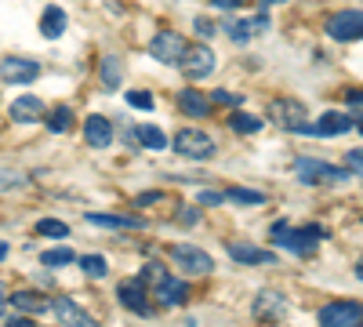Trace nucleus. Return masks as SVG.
<instances>
[{"mask_svg": "<svg viewBox=\"0 0 363 327\" xmlns=\"http://www.w3.org/2000/svg\"><path fill=\"white\" fill-rule=\"evenodd\" d=\"M294 174L301 178V182H309V186H320V182H349V167H335V164H327V160H313V157H301L294 160Z\"/></svg>", "mask_w": 363, "mask_h": 327, "instance_id": "obj_1", "label": "nucleus"}, {"mask_svg": "<svg viewBox=\"0 0 363 327\" xmlns=\"http://www.w3.org/2000/svg\"><path fill=\"white\" fill-rule=\"evenodd\" d=\"M171 262L186 277H207L211 270H215V258H211L203 248H193V244H174L171 248Z\"/></svg>", "mask_w": 363, "mask_h": 327, "instance_id": "obj_2", "label": "nucleus"}, {"mask_svg": "<svg viewBox=\"0 0 363 327\" xmlns=\"http://www.w3.org/2000/svg\"><path fill=\"white\" fill-rule=\"evenodd\" d=\"M174 153L189 157V160H207V157H215V138L196 128H182L174 135Z\"/></svg>", "mask_w": 363, "mask_h": 327, "instance_id": "obj_3", "label": "nucleus"}, {"mask_svg": "<svg viewBox=\"0 0 363 327\" xmlns=\"http://www.w3.org/2000/svg\"><path fill=\"white\" fill-rule=\"evenodd\" d=\"M178 70L186 73L189 80H203L215 73V51L207 44H196V48H186V55L178 58Z\"/></svg>", "mask_w": 363, "mask_h": 327, "instance_id": "obj_4", "label": "nucleus"}, {"mask_svg": "<svg viewBox=\"0 0 363 327\" xmlns=\"http://www.w3.org/2000/svg\"><path fill=\"white\" fill-rule=\"evenodd\" d=\"M323 327H359L363 323V306L359 302H330L320 309Z\"/></svg>", "mask_w": 363, "mask_h": 327, "instance_id": "obj_5", "label": "nucleus"}, {"mask_svg": "<svg viewBox=\"0 0 363 327\" xmlns=\"http://www.w3.org/2000/svg\"><path fill=\"white\" fill-rule=\"evenodd\" d=\"M149 55H153L157 62L178 66V58L186 55V40H182V33H171V29H164V33H157L153 40H149Z\"/></svg>", "mask_w": 363, "mask_h": 327, "instance_id": "obj_6", "label": "nucleus"}, {"mask_svg": "<svg viewBox=\"0 0 363 327\" xmlns=\"http://www.w3.org/2000/svg\"><path fill=\"white\" fill-rule=\"evenodd\" d=\"M320 240H323L320 226H301V229H291L287 236H277V248H287L291 255H309Z\"/></svg>", "mask_w": 363, "mask_h": 327, "instance_id": "obj_7", "label": "nucleus"}, {"mask_svg": "<svg viewBox=\"0 0 363 327\" xmlns=\"http://www.w3.org/2000/svg\"><path fill=\"white\" fill-rule=\"evenodd\" d=\"M327 33L335 40H363V11H338L327 18Z\"/></svg>", "mask_w": 363, "mask_h": 327, "instance_id": "obj_8", "label": "nucleus"}, {"mask_svg": "<svg viewBox=\"0 0 363 327\" xmlns=\"http://www.w3.org/2000/svg\"><path fill=\"white\" fill-rule=\"evenodd\" d=\"M40 77V62H33V58H4L0 62V80L4 84H29Z\"/></svg>", "mask_w": 363, "mask_h": 327, "instance_id": "obj_9", "label": "nucleus"}, {"mask_svg": "<svg viewBox=\"0 0 363 327\" xmlns=\"http://www.w3.org/2000/svg\"><path fill=\"white\" fill-rule=\"evenodd\" d=\"M349 128H356V116H345V113H323L320 124H298L294 131L301 135H345Z\"/></svg>", "mask_w": 363, "mask_h": 327, "instance_id": "obj_10", "label": "nucleus"}, {"mask_svg": "<svg viewBox=\"0 0 363 327\" xmlns=\"http://www.w3.org/2000/svg\"><path fill=\"white\" fill-rule=\"evenodd\" d=\"M116 294H120V302H124L131 313H138V316L153 313V306H149V287L142 280H124V284L116 287Z\"/></svg>", "mask_w": 363, "mask_h": 327, "instance_id": "obj_11", "label": "nucleus"}, {"mask_svg": "<svg viewBox=\"0 0 363 327\" xmlns=\"http://www.w3.org/2000/svg\"><path fill=\"white\" fill-rule=\"evenodd\" d=\"M84 138H87L91 150H109V142H113V124L106 121V116L91 113L87 121H84Z\"/></svg>", "mask_w": 363, "mask_h": 327, "instance_id": "obj_12", "label": "nucleus"}, {"mask_svg": "<svg viewBox=\"0 0 363 327\" xmlns=\"http://www.w3.org/2000/svg\"><path fill=\"white\" fill-rule=\"evenodd\" d=\"M229 258L240 262V265H272V262H277V251H265V248L236 240V244H229Z\"/></svg>", "mask_w": 363, "mask_h": 327, "instance_id": "obj_13", "label": "nucleus"}, {"mask_svg": "<svg viewBox=\"0 0 363 327\" xmlns=\"http://www.w3.org/2000/svg\"><path fill=\"white\" fill-rule=\"evenodd\" d=\"M269 116H272L277 124H284V128L294 131L301 121H306V106H301V102H291V99H277V102L269 106Z\"/></svg>", "mask_w": 363, "mask_h": 327, "instance_id": "obj_14", "label": "nucleus"}, {"mask_svg": "<svg viewBox=\"0 0 363 327\" xmlns=\"http://www.w3.org/2000/svg\"><path fill=\"white\" fill-rule=\"evenodd\" d=\"M51 313L58 316V323H69V327H95V320H91L73 299H55V302H51Z\"/></svg>", "mask_w": 363, "mask_h": 327, "instance_id": "obj_15", "label": "nucleus"}, {"mask_svg": "<svg viewBox=\"0 0 363 327\" xmlns=\"http://www.w3.org/2000/svg\"><path fill=\"white\" fill-rule=\"evenodd\" d=\"M153 291H157V302H160V306H182V302L189 299V287H186V280H174L171 273H167V277H164V280H160Z\"/></svg>", "mask_w": 363, "mask_h": 327, "instance_id": "obj_16", "label": "nucleus"}, {"mask_svg": "<svg viewBox=\"0 0 363 327\" xmlns=\"http://www.w3.org/2000/svg\"><path fill=\"white\" fill-rule=\"evenodd\" d=\"M265 29H269V18L258 15V18H251V22H225V37H229L233 44H247L255 33H265Z\"/></svg>", "mask_w": 363, "mask_h": 327, "instance_id": "obj_17", "label": "nucleus"}, {"mask_svg": "<svg viewBox=\"0 0 363 327\" xmlns=\"http://www.w3.org/2000/svg\"><path fill=\"white\" fill-rule=\"evenodd\" d=\"M284 313H287V302L277 291H262L255 299V316H262V320H280Z\"/></svg>", "mask_w": 363, "mask_h": 327, "instance_id": "obj_18", "label": "nucleus"}, {"mask_svg": "<svg viewBox=\"0 0 363 327\" xmlns=\"http://www.w3.org/2000/svg\"><path fill=\"white\" fill-rule=\"evenodd\" d=\"M178 109L200 121V116H207V109H211V99L203 92H196V87H186V92H178Z\"/></svg>", "mask_w": 363, "mask_h": 327, "instance_id": "obj_19", "label": "nucleus"}, {"mask_svg": "<svg viewBox=\"0 0 363 327\" xmlns=\"http://www.w3.org/2000/svg\"><path fill=\"white\" fill-rule=\"evenodd\" d=\"M40 116H44V102L37 95H22L11 106V121H18V124H33V121H40Z\"/></svg>", "mask_w": 363, "mask_h": 327, "instance_id": "obj_20", "label": "nucleus"}, {"mask_svg": "<svg viewBox=\"0 0 363 327\" xmlns=\"http://www.w3.org/2000/svg\"><path fill=\"white\" fill-rule=\"evenodd\" d=\"M66 11L58 8V4H51V8H44V15H40V33L48 37V40H55V37H62L66 33Z\"/></svg>", "mask_w": 363, "mask_h": 327, "instance_id": "obj_21", "label": "nucleus"}, {"mask_svg": "<svg viewBox=\"0 0 363 327\" xmlns=\"http://www.w3.org/2000/svg\"><path fill=\"white\" fill-rule=\"evenodd\" d=\"M11 306L22 309V313H44V309H51V302L40 299L37 291H15V294H11Z\"/></svg>", "mask_w": 363, "mask_h": 327, "instance_id": "obj_22", "label": "nucleus"}, {"mask_svg": "<svg viewBox=\"0 0 363 327\" xmlns=\"http://www.w3.org/2000/svg\"><path fill=\"white\" fill-rule=\"evenodd\" d=\"M91 226H106V229H142V218L131 215H87Z\"/></svg>", "mask_w": 363, "mask_h": 327, "instance_id": "obj_23", "label": "nucleus"}, {"mask_svg": "<svg viewBox=\"0 0 363 327\" xmlns=\"http://www.w3.org/2000/svg\"><path fill=\"white\" fill-rule=\"evenodd\" d=\"M229 128L240 135H255V131H262V121L251 113H229Z\"/></svg>", "mask_w": 363, "mask_h": 327, "instance_id": "obj_24", "label": "nucleus"}, {"mask_svg": "<svg viewBox=\"0 0 363 327\" xmlns=\"http://www.w3.org/2000/svg\"><path fill=\"white\" fill-rule=\"evenodd\" d=\"M120 80H124V70H120V62H116L113 55H106V58H102V84L109 87V92H116Z\"/></svg>", "mask_w": 363, "mask_h": 327, "instance_id": "obj_25", "label": "nucleus"}, {"mask_svg": "<svg viewBox=\"0 0 363 327\" xmlns=\"http://www.w3.org/2000/svg\"><path fill=\"white\" fill-rule=\"evenodd\" d=\"M69 128H73V109H69V106L55 109V113L48 116V131H55V135H66Z\"/></svg>", "mask_w": 363, "mask_h": 327, "instance_id": "obj_26", "label": "nucleus"}, {"mask_svg": "<svg viewBox=\"0 0 363 327\" xmlns=\"http://www.w3.org/2000/svg\"><path fill=\"white\" fill-rule=\"evenodd\" d=\"M80 270H84L91 280H102V277L109 273V265H106L102 255H84V258H80Z\"/></svg>", "mask_w": 363, "mask_h": 327, "instance_id": "obj_27", "label": "nucleus"}, {"mask_svg": "<svg viewBox=\"0 0 363 327\" xmlns=\"http://www.w3.org/2000/svg\"><path fill=\"white\" fill-rule=\"evenodd\" d=\"M138 142H142V145H149V150H164V145H167L164 131H160V128H153V124H142V128H138Z\"/></svg>", "mask_w": 363, "mask_h": 327, "instance_id": "obj_28", "label": "nucleus"}, {"mask_svg": "<svg viewBox=\"0 0 363 327\" xmlns=\"http://www.w3.org/2000/svg\"><path fill=\"white\" fill-rule=\"evenodd\" d=\"M73 258H77V255H73L69 248H51V251H44V255H40V262L48 265V270H58V265H69Z\"/></svg>", "mask_w": 363, "mask_h": 327, "instance_id": "obj_29", "label": "nucleus"}, {"mask_svg": "<svg viewBox=\"0 0 363 327\" xmlns=\"http://www.w3.org/2000/svg\"><path fill=\"white\" fill-rule=\"evenodd\" d=\"M26 186V174L15 171V167H0V193H8V189H22Z\"/></svg>", "mask_w": 363, "mask_h": 327, "instance_id": "obj_30", "label": "nucleus"}, {"mask_svg": "<svg viewBox=\"0 0 363 327\" xmlns=\"http://www.w3.org/2000/svg\"><path fill=\"white\" fill-rule=\"evenodd\" d=\"M37 233L40 236H55V240H58V236H69V226L58 222V218H40L37 222Z\"/></svg>", "mask_w": 363, "mask_h": 327, "instance_id": "obj_31", "label": "nucleus"}, {"mask_svg": "<svg viewBox=\"0 0 363 327\" xmlns=\"http://www.w3.org/2000/svg\"><path fill=\"white\" fill-rule=\"evenodd\" d=\"M164 277H167V270H164L160 262H145V270H142V284L145 287H157Z\"/></svg>", "mask_w": 363, "mask_h": 327, "instance_id": "obj_32", "label": "nucleus"}, {"mask_svg": "<svg viewBox=\"0 0 363 327\" xmlns=\"http://www.w3.org/2000/svg\"><path fill=\"white\" fill-rule=\"evenodd\" d=\"M225 200H233V204H265V196L255 193V189H229Z\"/></svg>", "mask_w": 363, "mask_h": 327, "instance_id": "obj_33", "label": "nucleus"}, {"mask_svg": "<svg viewBox=\"0 0 363 327\" xmlns=\"http://www.w3.org/2000/svg\"><path fill=\"white\" fill-rule=\"evenodd\" d=\"M128 102L135 109H153V95H149V92H128Z\"/></svg>", "mask_w": 363, "mask_h": 327, "instance_id": "obj_34", "label": "nucleus"}, {"mask_svg": "<svg viewBox=\"0 0 363 327\" xmlns=\"http://www.w3.org/2000/svg\"><path fill=\"white\" fill-rule=\"evenodd\" d=\"M345 167L363 174V150H345Z\"/></svg>", "mask_w": 363, "mask_h": 327, "instance_id": "obj_35", "label": "nucleus"}, {"mask_svg": "<svg viewBox=\"0 0 363 327\" xmlns=\"http://www.w3.org/2000/svg\"><path fill=\"white\" fill-rule=\"evenodd\" d=\"M211 99H215V102H222V106H240V102H244V95H236V92H225V87H222V92H215Z\"/></svg>", "mask_w": 363, "mask_h": 327, "instance_id": "obj_36", "label": "nucleus"}, {"mask_svg": "<svg viewBox=\"0 0 363 327\" xmlns=\"http://www.w3.org/2000/svg\"><path fill=\"white\" fill-rule=\"evenodd\" d=\"M222 200H225V193H211V189L200 193V207H203V204H207V207H215V204H222Z\"/></svg>", "mask_w": 363, "mask_h": 327, "instance_id": "obj_37", "label": "nucleus"}, {"mask_svg": "<svg viewBox=\"0 0 363 327\" xmlns=\"http://www.w3.org/2000/svg\"><path fill=\"white\" fill-rule=\"evenodd\" d=\"M215 8H222V11H233V8H240V4H247V0H211Z\"/></svg>", "mask_w": 363, "mask_h": 327, "instance_id": "obj_38", "label": "nucleus"}, {"mask_svg": "<svg viewBox=\"0 0 363 327\" xmlns=\"http://www.w3.org/2000/svg\"><path fill=\"white\" fill-rule=\"evenodd\" d=\"M345 99H349L352 106H363V87H352V92H345Z\"/></svg>", "mask_w": 363, "mask_h": 327, "instance_id": "obj_39", "label": "nucleus"}, {"mask_svg": "<svg viewBox=\"0 0 363 327\" xmlns=\"http://www.w3.org/2000/svg\"><path fill=\"white\" fill-rule=\"evenodd\" d=\"M211 29H215V26H211L207 18H196V33H200V37H211Z\"/></svg>", "mask_w": 363, "mask_h": 327, "instance_id": "obj_40", "label": "nucleus"}, {"mask_svg": "<svg viewBox=\"0 0 363 327\" xmlns=\"http://www.w3.org/2000/svg\"><path fill=\"white\" fill-rule=\"evenodd\" d=\"M182 222H186V226L196 222V211H193V207H186V211H182Z\"/></svg>", "mask_w": 363, "mask_h": 327, "instance_id": "obj_41", "label": "nucleus"}, {"mask_svg": "<svg viewBox=\"0 0 363 327\" xmlns=\"http://www.w3.org/2000/svg\"><path fill=\"white\" fill-rule=\"evenodd\" d=\"M4 258H8V244H4V240H0V262H4Z\"/></svg>", "mask_w": 363, "mask_h": 327, "instance_id": "obj_42", "label": "nucleus"}, {"mask_svg": "<svg viewBox=\"0 0 363 327\" xmlns=\"http://www.w3.org/2000/svg\"><path fill=\"white\" fill-rule=\"evenodd\" d=\"M272 4H284V0H262V8H272Z\"/></svg>", "mask_w": 363, "mask_h": 327, "instance_id": "obj_43", "label": "nucleus"}, {"mask_svg": "<svg viewBox=\"0 0 363 327\" xmlns=\"http://www.w3.org/2000/svg\"><path fill=\"white\" fill-rule=\"evenodd\" d=\"M356 277H359V280H363V262H359V265H356Z\"/></svg>", "mask_w": 363, "mask_h": 327, "instance_id": "obj_44", "label": "nucleus"}, {"mask_svg": "<svg viewBox=\"0 0 363 327\" xmlns=\"http://www.w3.org/2000/svg\"><path fill=\"white\" fill-rule=\"evenodd\" d=\"M356 128H359V131H363V116H356Z\"/></svg>", "mask_w": 363, "mask_h": 327, "instance_id": "obj_45", "label": "nucleus"}]
</instances>
